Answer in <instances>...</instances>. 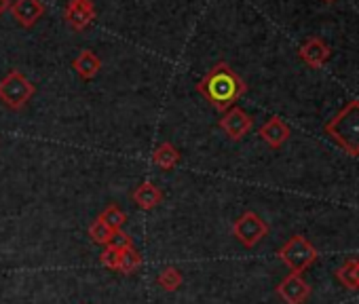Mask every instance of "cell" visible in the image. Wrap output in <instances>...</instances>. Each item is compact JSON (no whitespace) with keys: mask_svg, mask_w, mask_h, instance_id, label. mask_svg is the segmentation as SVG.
I'll return each mask as SVG.
<instances>
[{"mask_svg":"<svg viewBox=\"0 0 359 304\" xmlns=\"http://www.w3.org/2000/svg\"><path fill=\"white\" fill-rule=\"evenodd\" d=\"M277 293L285 304H304L311 296V287L309 283L302 279V275H294L290 272L279 285H277Z\"/></svg>","mask_w":359,"mask_h":304,"instance_id":"cell-7","label":"cell"},{"mask_svg":"<svg viewBox=\"0 0 359 304\" xmlns=\"http://www.w3.org/2000/svg\"><path fill=\"white\" fill-rule=\"evenodd\" d=\"M34 93H36V87L20 70H11L3 81H0V102H3L9 110H15V112L24 110Z\"/></svg>","mask_w":359,"mask_h":304,"instance_id":"cell-4","label":"cell"},{"mask_svg":"<svg viewBox=\"0 0 359 304\" xmlns=\"http://www.w3.org/2000/svg\"><path fill=\"white\" fill-rule=\"evenodd\" d=\"M252 127H254L252 116H250L243 108H239V106L229 108V110L222 114V118H220V129H222V131L229 135V139H233V141L243 139V137L252 131Z\"/></svg>","mask_w":359,"mask_h":304,"instance_id":"cell-6","label":"cell"},{"mask_svg":"<svg viewBox=\"0 0 359 304\" xmlns=\"http://www.w3.org/2000/svg\"><path fill=\"white\" fill-rule=\"evenodd\" d=\"M298 55H300V60H302L309 68L319 70V68H323L325 62L330 60V47L325 45L323 39L311 36V39H306V41L300 45Z\"/></svg>","mask_w":359,"mask_h":304,"instance_id":"cell-10","label":"cell"},{"mask_svg":"<svg viewBox=\"0 0 359 304\" xmlns=\"http://www.w3.org/2000/svg\"><path fill=\"white\" fill-rule=\"evenodd\" d=\"M108 245H110V247H116V249H121V251H123V249H127V247H135V245H133V239H131L123 228L112 233V237H110V243H108Z\"/></svg>","mask_w":359,"mask_h":304,"instance_id":"cell-21","label":"cell"},{"mask_svg":"<svg viewBox=\"0 0 359 304\" xmlns=\"http://www.w3.org/2000/svg\"><path fill=\"white\" fill-rule=\"evenodd\" d=\"M9 9H11V3H9V0H0V18H3Z\"/></svg>","mask_w":359,"mask_h":304,"instance_id":"cell-22","label":"cell"},{"mask_svg":"<svg viewBox=\"0 0 359 304\" xmlns=\"http://www.w3.org/2000/svg\"><path fill=\"white\" fill-rule=\"evenodd\" d=\"M182 281H184V277H182V272H180L175 266H167V268H163V270L156 275V283H158L165 291H175V289H180Z\"/></svg>","mask_w":359,"mask_h":304,"instance_id":"cell-16","label":"cell"},{"mask_svg":"<svg viewBox=\"0 0 359 304\" xmlns=\"http://www.w3.org/2000/svg\"><path fill=\"white\" fill-rule=\"evenodd\" d=\"M258 135H260L271 148H281V146L290 139L292 129H290V125H287L283 118L273 116V118H269V120L258 129Z\"/></svg>","mask_w":359,"mask_h":304,"instance_id":"cell-11","label":"cell"},{"mask_svg":"<svg viewBox=\"0 0 359 304\" xmlns=\"http://www.w3.org/2000/svg\"><path fill=\"white\" fill-rule=\"evenodd\" d=\"M197 91L220 112H226L229 108L235 106V102L239 97L245 95L248 85L243 83V78L224 62L216 64L205 76L203 81L197 85Z\"/></svg>","mask_w":359,"mask_h":304,"instance_id":"cell-1","label":"cell"},{"mask_svg":"<svg viewBox=\"0 0 359 304\" xmlns=\"http://www.w3.org/2000/svg\"><path fill=\"white\" fill-rule=\"evenodd\" d=\"M182 155H180V150L171 144V141H163L156 146V150L152 152V163L156 167H161L163 172H171L175 170V165L180 163Z\"/></svg>","mask_w":359,"mask_h":304,"instance_id":"cell-13","label":"cell"},{"mask_svg":"<svg viewBox=\"0 0 359 304\" xmlns=\"http://www.w3.org/2000/svg\"><path fill=\"white\" fill-rule=\"evenodd\" d=\"M317 249L315 245L304 237V235H294L285 241V245L277 251V258L290 268L294 275H302L311 264L317 260Z\"/></svg>","mask_w":359,"mask_h":304,"instance_id":"cell-3","label":"cell"},{"mask_svg":"<svg viewBox=\"0 0 359 304\" xmlns=\"http://www.w3.org/2000/svg\"><path fill=\"white\" fill-rule=\"evenodd\" d=\"M112 228L108 226V224H104L100 218L97 220H93L91 224H89V237H91V241L93 243H97V245H108L110 243V237H112Z\"/></svg>","mask_w":359,"mask_h":304,"instance_id":"cell-19","label":"cell"},{"mask_svg":"<svg viewBox=\"0 0 359 304\" xmlns=\"http://www.w3.org/2000/svg\"><path fill=\"white\" fill-rule=\"evenodd\" d=\"M100 262H102L108 270L118 272V268H121V249L106 245V247H104V251L100 254Z\"/></svg>","mask_w":359,"mask_h":304,"instance_id":"cell-20","label":"cell"},{"mask_svg":"<svg viewBox=\"0 0 359 304\" xmlns=\"http://www.w3.org/2000/svg\"><path fill=\"white\" fill-rule=\"evenodd\" d=\"M95 20V5L93 0H70L66 7V22L76 30H87Z\"/></svg>","mask_w":359,"mask_h":304,"instance_id":"cell-8","label":"cell"},{"mask_svg":"<svg viewBox=\"0 0 359 304\" xmlns=\"http://www.w3.org/2000/svg\"><path fill=\"white\" fill-rule=\"evenodd\" d=\"M72 68L76 70V74H79L81 78L89 81V78L97 76V72H100V68H102V62H100V57H97L91 49H83V51L79 53V57L72 62Z\"/></svg>","mask_w":359,"mask_h":304,"instance_id":"cell-14","label":"cell"},{"mask_svg":"<svg viewBox=\"0 0 359 304\" xmlns=\"http://www.w3.org/2000/svg\"><path fill=\"white\" fill-rule=\"evenodd\" d=\"M266 235H269V224L256 212H245L233 222V237L248 249L256 247Z\"/></svg>","mask_w":359,"mask_h":304,"instance_id":"cell-5","label":"cell"},{"mask_svg":"<svg viewBox=\"0 0 359 304\" xmlns=\"http://www.w3.org/2000/svg\"><path fill=\"white\" fill-rule=\"evenodd\" d=\"M104 224H108L112 230H121L127 222V214L118 207V205H108L100 216H97Z\"/></svg>","mask_w":359,"mask_h":304,"instance_id":"cell-18","label":"cell"},{"mask_svg":"<svg viewBox=\"0 0 359 304\" xmlns=\"http://www.w3.org/2000/svg\"><path fill=\"white\" fill-rule=\"evenodd\" d=\"M323 131L351 157H359V99H348Z\"/></svg>","mask_w":359,"mask_h":304,"instance_id":"cell-2","label":"cell"},{"mask_svg":"<svg viewBox=\"0 0 359 304\" xmlns=\"http://www.w3.org/2000/svg\"><path fill=\"white\" fill-rule=\"evenodd\" d=\"M9 11L22 28H32L45 15V5L41 0H13Z\"/></svg>","mask_w":359,"mask_h":304,"instance_id":"cell-9","label":"cell"},{"mask_svg":"<svg viewBox=\"0 0 359 304\" xmlns=\"http://www.w3.org/2000/svg\"><path fill=\"white\" fill-rule=\"evenodd\" d=\"M336 279L340 281L342 287L346 289H359V258L346 260L342 266L336 268Z\"/></svg>","mask_w":359,"mask_h":304,"instance_id":"cell-15","label":"cell"},{"mask_svg":"<svg viewBox=\"0 0 359 304\" xmlns=\"http://www.w3.org/2000/svg\"><path fill=\"white\" fill-rule=\"evenodd\" d=\"M142 262H144L142 254L135 247H127V249L121 251V268H118V272L133 275V272H137V268L142 266Z\"/></svg>","mask_w":359,"mask_h":304,"instance_id":"cell-17","label":"cell"},{"mask_svg":"<svg viewBox=\"0 0 359 304\" xmlns=\"http://www.w3.org/2000/svg\"><path fill=\"white\" fill-rule=\"evenodd\" d=\"M131 199H133V203H135L140 209L150 212V209H154V207H158V205L163 203V191H161L158 186H154L152 182H142V184L133 191Z\"/></svg>","mask_w":359,"mask_h":304,"instance_id":"cell-12","label":"cell"},{"mask_svg":"<svg viewBox=\"0 0 359 304\" xmlns=\"http://www.w3.org/2000/svg\"><path fill=\"white\" fill-rule=\"evenodd\" d=\"M325 3H334V0H325Z\"/></svg>","mask_w":359,"mask_h":304,"instance_id":"cell-23","label":"cell"}]
</instances>
